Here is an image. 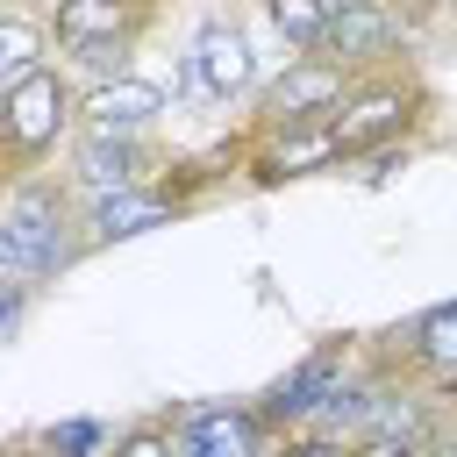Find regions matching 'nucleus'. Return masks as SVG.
I'll use <instances>...</instances> for the list:
<instances>
[{"label":"nucleus","instance_id":"423d86ee","mask_svg":"<svg viewBox=\"0 0 457 457\" xmlns=\"http://www.w3.org/2000/svg\"><path fill=\"white\" fill-rule=\"evenodd\" d=\"M350 364H357V350H350V336H328V343H314L307 357H293L264 393H257V414L278 428V436H293V428H314L321 421V407L336 400V386L350 378Z\"/></svg>","mask_w":457,"mask_h":457},{"label":"nucleus","instance_id":"a878e982","mask_svg":"<svg viewBox=\"0 0 457 457\" xmlns=\"http://www.w3.org/2000/svg\"><path fill=\"white\" fill-rule=\"evenodd\" d=\"M436 14H443V21H450V29H457V0H436Z\"/></svg>","mask_w":457,"mask_h":457},{"label":"nucleus","instance_id":"f257e3e1","mask_svg":"<svg viewBox=\"0 0 457 457\" xmlns=\"http://www.w3.org/2000/svg\"><path fill=\"white\" fill-rule=\"evenodd\" d=\"M86 250V207L79 193L64 186V171H29V179H7V200H0V286H50L64 278Z\"/></svg>","mask_w":457,"mask_h":457},{"label":"nucleus","instance_id":"4468645a","mask_svg":"<svg viewBox=\"0 0 457 457\" xmlns=\"http://www.w3.org/2000/svg\"><path fill=\"white\" fill-rule=\"evenodd\" d=\"M393 364L400 371H414V378H457V300H436V307H421L407 328H393Z\"/></svg>","mask_w":457,"mask_h":457},{"label":"nucleus","instance_id":"7ed1b4c3","mask_svg":"<svg viewBox=\"0 0 457 457\" xmlns=\"http://www.w3.org/2000/svg\"><path fill=\"white\" fill-rule=\"evenodd\" d=\"M421 114H428V86L400 64V71H371V79H357V86H350V100L336 107L328 136H336L343 164H357V157H371V150L414 143Z\"/></svg>","mask_w":457,"mask_h":457},{"label":"nucleus","instance_id":"ddd939ff","mask_svg":"<svg viewBox=\"0 0 457 457\" xmlns=\"http://www.w3.org/2000/svg\"><path fill=\"white\" fill-rule=\"evenodd\" d=\"M150 21H157L150 0H57L50 43H57V57H71V50L107 43V36H150Z\"/></svg>","mask_w":457,"mask_h":457},{"label":"nucleus","instance_id":"4be33fe9","mask_svg":"<svg viewBox=\"0 0 457 457\" xmlns=\"http://www.w3.org/2000/svg\"><path fill=\"white\" fill-rule=\"evenodd\" d=\"M386 7H400L414 29H421V21H436V0H386Z\"/></svg>","mask_w":457,"mask_h":457},{"label":"nucleus","instance_id":"dca6fc26","mask_svg":"<svg viewBox=\"0 0 457 457\" xmlns=\"http://www.w3.org/2000/svg\"><path fill=\"white\" fill-rule=\"evenodd\" d=\"M264 21H271V36L286 43V57H321V43H328V29H336L328 0H264Z\"/></svg>","mask_w":457,"mask_h":457},{"label":"nucleus","instance_id":"aec40b11","mask_svg":"<svg viewBox=\"0 0 457 457\" xmlns=\"http://www.w3.org/2000/svg\"><path fill=\"white\" fill-rule=\"evenodd\" d=\"M357 457H436L428 443H400V436H364Z\"/></svg>","mask_w":457,"mask_h":457},{"label":"nucleus","instance_id":"5701e85b","mask_svg":"<svg viewBox=\"0 0 457 457\" xmlns=\"http://www.w3.org/2000/svg\"><path fill=\"white\" fill-rule=\"evenodd\" d=\"M436 457H457V407H450V421H443V436H436Z\"/></svg>","mask_w":457,"mask_h":457},{"label":"nucleus","instance_id":"6ab92c4d","mask_svg":"<svg viewBox=\"0 0 457 457\" xmlns=\"http://www.w3.org/2000/svg\"><path fill=\"white\" fill-rule=\"evenodd\" d=\"M271 457H357V443L321 436V428H293V436H278V450H271Z\"/></svg>","mask_w":457,"mask_h":457},{"label":"nucleus","instance_id":"f03ea898","mask_svg":"<svg viewBox=\"0 0 457 457\" xmlns=\"http://www.w3.org/2000/svg\"><path fill=\"white\" fill-rule=\"evenodd\" d=\"M79 100H86V86H79L64 64H43L36 79L0 86V164H7V179L57 171L50 157L71 150V136H79Z\"/></svg>","mask_w":457,"mask_h":457},{"label":"nucleus","instance_id":"20e7f679","mask_svg":"<svg viewBox=\"0 0 457 457\" xmlns=\"http://www.w3.org/2000/svg\"><path fill=\"white\" fill-rule=\"evenodd\" d=\"M350 71L336 57H286L278 79L257 86V107H250V129L243 136H286V129H328L336 107L350 100Z\"/></svg>","mask_w":457,"mask_h":457},{"label":"nucleus","instance_id":"f3484780","mask_svg":"<svg viewBox=\"0 0 457 457\" xmlns=\"http://www.w3.org/2000/svg\"><path fill=\"white\" fill-rule=\"evenodd\" d=\"M114 436H121V428H107L100 414H64V421L36 428V443H43L50 457H107V450H114Z\"/></svg>","mask_w":457,"mask_h":457},{"label":"nucleus","instance_id":"39448f33","mask_svg":"<svg viewBox=\"0 0 457 457\" xmlns=\"http://www.w3.org/2000/svg\"><path fill=\"white\" fill-rule=\"evenodd\" d=\"M57 171H64V186L79 193V207H93V200H107V193H129V186L164 179L171 157H164L157 136H86V129H79Z\"/></svg>","mask_w":457,"mask_h":457},{"label":"nucleus","instance_id":"a211bd4d","mask_svg":"<svg viewBox=\"0 0 457 457\" xmlns=\"http://www.w3.org/2000/svg\"><path fill=\"white\" fill-rule=\"evenodd\" d=\"M107 457H179V436H171V414H143L114 436Z\"/></svg>","mask_w":457,"mask_h":457},{"label":"nucleus","instance_id":"9d476101","mask_svg":"<svg viewBox=\"0 0 457 457\" xmlns=\"http://www.w3.org/2000/svg\"><path fill=\"white\" fill-rule=\"evenodd\" d=\"M407 36H414V21H407L400 7H386V0H371V7L336 14L321 57H336L350 79H371V71H400V64H407Z\"/></svg>","mask_w":457,"mask_h":457},{"label":"nucleus","instance_id":"0eeeda50","mask_svg":"<svg viewBox=\"0 0 457 457\" xmlns=\"http://www.w3.org/2000/svg\"><path fill=\"white\" fill-rule=\"evenodd\" d=\"M179 457H271L278 428L257 414V400H186L171 407Z\"/></svg>","mask_w":457,"mask_h":457},{"label":"nucleus","instance_id":"6e6552de","mask_svg":"<svg viewBox=\"0 0 457 457\" xmlns=\"http://www.w3.org/2000/svg\"><path fill=\"white\" fill-rule=\"evenodd\" d=\"M186 86L200 100H214V107L257 93V43H250V29L236 14H207L193 29V43H186Z\"/></svg>","mask_w":457,"mask_h":457},{"label":"nucleus","instance_id":"393cba45","mask_svg":"<svg viewBox=\"0 0 457 457\" xmlns=\"http://www.w3.org/2000/svg\"><path fill=\"white\" fill-rule=\"evenodd\" d=\"M350 7H371V0H328V14H350Z\"/></svg>","mask_w":457,"mask_h":457},{"label":"nucleus","instance_id":"2eb2a0df","mask_svg":"<svg viewBox=\"0 0 457 457\" xmlns=\"http://www.w3.org/2000/svg\"><path fill=\"white\" fill-rule=\"evenodd\" d=\"M43 64H57L50 14H36V7H7V14H0V86L36 79Z\"/></svg>","mask_w":457,"mask_h":457},{"label":"nucleus","instance_id":"9b49d317","mask_svg":"<svg viewBox=\"0 0 457 457\" xmlns=\"http://www.w3.org/2000/svg\"><path fill=\"white\" fill-rule=\"evenodd\" d=\"M164 114H171V93L157 79H143V71L86 86V100H79V129L86 136H157Z\"/></svg>","mask_w":457,"mask_h":457},{"label":"nucleus","instance_id":"412c9836","mask_svg":"<svg viewBox=\"0 0 457 457\" xmlns=\"http://www.w3.org/2000/svg\"><path fill=\"white\" fill-rule=\"evenodd\" d=\"M407 164V143H393V150H371V157H357V179H386V171H400Z\"/></svg>","mask_w":457,"mask_h":457},{"label":"nucleus","instance_id":"f8f14e48","mask_svg":"<svg viewBox=\"0 0 457 457\" xmlns=\"http://www.w3.org/2000/svg\"><path fill=\"white\" fill-rule=\"evenodd\" d=\"M243 179L250 186H286V179H314V171H343V150L328 129H286V136H243Z\"/></svg>","mask_w":457,"mask_h":457},{"label":"nucleus","instance_id":"1a4fd4ad","mask_svg":"<svg viewBox=\"0 0 457 457\" xmlns=\"http://www.w3.org/2000/svg\"><path fill=\"white\" fill-rule=\"evenodd\" d=\"M186 164H171L164 179L150 186H129V193H107L86 207V250H107V243H129V236H150V228H171L179 214H193V186L179 179Z\"/></svg>","mask_w":457,"mask_h":457},{"label":"nucleus","instance_id":"b1692460","mask_svg":"<svg viewBox=\"0 0 457 457\" xmlns=\"http://www.w3.org/2000/svg\"><path fill=\"white\" fill-rule=\"evenodd\" d=\"M7 457H50V450H43L36 436H21V443H7Z\"/></svg>","mask_w":457,"mask_h":457}]
</instances>
